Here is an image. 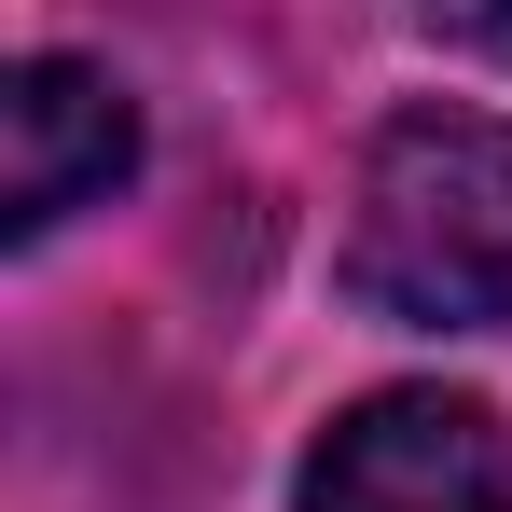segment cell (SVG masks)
<instances>
[{
  "label": "cell",
  "instance_id": "obj_4",
  "mask_svg": "<svg viewBox=\"0 0 512 512\" xmlns=\"http://www.w3.org/2000/svg\"><path fill=\"white\" fill-rule=\"evenodd\" d=\"M429 28H443V42H471V56H499V70H512V0H429Z\"/></svg>",
  "mask_w": 512,
  "mask_h": 512
},
{
  "label": "cell",
  "instance_id": "obj_2",
  "mask_svg": "<svg viewBox=\"0 0 512 512\" xmlns=\"http://www.w3.org/2000/svg\"><path fill=\"white\" fill-rule=\"evenodd\" d=\"M305 512H512V429L457 388H374L319 429Z\"/></svg>",
  "mask_w": 512,
  "mask_h": 512
},
{
  "label": "cell",
  "instance_id": "obj_3",
  "mask_svg": "<svg viewBox=\"0 0 512 512\" xmlns=\"http://www.w3.org/2000/svg\"><path fill=\"white\" fill-rule=\"evenodd\" d=\"M125 167H139L125 84L84 70V56H28L14 97H0V222H14V236H56V222L97 208Z\"/></svg>",
  "mask_w": 512,
  "mask_h": 512
},
{
  "label": "cell",
  "instance_id": "obj_1",
  "mask_svg": "<svg viewBox=\"0 0 512 512\" xmlns=\"http://www.w3.org/2000/svg\"><path fill=\"white\" fill-rule=\"evenodd\" d=\"M346 291L402 333H499L512 319V125L499 111H402L346 208Z\"/></svg>",
  "mask_w": 512,
  "mask_h": 512
}]
</instances>
